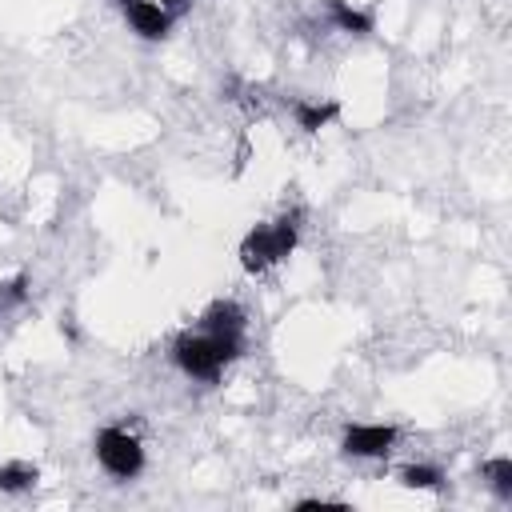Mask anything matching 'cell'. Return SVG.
<instances>
[{
    "label": "cell",
    "instance_id": "cell-1",
    "mask_svg": "<svg viewBox=\"0 0 512 512\" xmlns=\"http://www.w3.org/2000/svg\"><path fill=\"white\" fill-rule=\"evenodd\" d=\"M244 352V336H232V332H208V328H196V332H180L172 340V364L200 380V384H216L224 376V368Z\"/></svg>",
    "mask_w": 512,
    "mask_h": 512
},
{
    "label": "cell",
    "instance_id": "cell-2",
    "mask_svg": "<svg viewBox=\"0 0 512 512\" xmlns=\"http://www.w3.org/2000/svg\"><path fill=\"white\" fill-rule=\"evenodd\" d=\"M296 240H300V224L296 216H280V220H268V224H256L244 240H240V268L244 272H268L272 264L288 260L296 252Z\"/></svg>",
    "mask_w": 512,
    "mask_h": 512
},
{
    "label": "cell",
    "instance_id": "cell-3",
    "mask_svg": "<svg viewBox=\"0 0 512 512\" xmlns=\"http://www.w3.org/2000/svg\"><path fill=\"white\" fill-rule=\"evenodd\" d=\"M96 464L112 480H136L144 472V444L128 428H100L96 432Z\"/></svg>",
    "mask_w": 512,
    "mask_h": 512
},
{
    "label": "cell",
    "instance_id": "cell-4",
    "mask_svg": "<svg viewBox=\"0 0 512 512\" xmlns=\"http://www.w3.org/2000/svg\"><path fill=\"white\" fill-rule=\"evenodd\" d=\"M396 424H348L340 436V452L352 460H384L396 448Z\"/></svg>",
    "mask_w": 512,
    "mask_h": 512
},
{
    "label": "cell",
    "instance_id": "cell-5",
    "mask_svg": "<svg viewBox=\"0 0 512 512\" xmlns=\"http://www.w3.org/2000/svg\"><path fill=\"white\" fill-rule=\"evenodd\" d=\"M124 20H128V28L140 36V40H164L168 32H172V16L164 12V4L160 0H132L128 8H124Z\"/></svg>",
    "mask_w": 512,
    "mask_h": 512
},
{
    "label": "cell",
    "instance_id": "cell-6",
    "mask_svg": "<svg viewBox=\"0 0 512 512\" xmlns=\"http://www.w3.org/2000/svg\"><path fill=\"white\" fill-rule=\"evenodd\" d=\"M324 12H328V20H332V28H336V32H348V36H368V32L376 28L372 12L356 8L352 0H324Z\"/></svg>",
    "mask_w": 512,
    "mask_h": 512
},
{
    "label": "cell",
    "instance_id": "cell-7",
    "mask_svg": "<svg viewBox=\"0 0 512 512\" xmlns=\"http://www.w3.org/2000/svg\"><path fill=\"white\" fill-rule=\"evenodd\" d=\"M244 324H248V316H244V308H240L236 300H216V304H208V312L200 316V328H208V332L244 336Z\"/></svg>",
    "mask_w": 512,
    "mask_h": 512
},
{
    "label": "cell",
    "instance_id": "cell-8",
    "mask_svg": "<svg viewBox=\"0 0 512 512\" xmlns=\"http://www.w3.org/2000/svg\"><path fill=\"white\" fill-rule=\"evenodd\" d=\"M292 116L304 132H320L340 116V100H292Z\"/></svg>",
    "mask_w": 512,
    "mask_h": 512
},
{
    "label": "cell",
    "instance_id": "cell-9",
    "mask_svg": "<svg viewBox=\"0 0 512 512\" xmlns=\"http://www.w3.org/2000/svg\"><path fill=\"white\" fill-rule=\"evenodd\" d=\"M36 480H40V468L28 464V460H8V464H0V492H8V496L32 492Z\"/></svg>",
    "mask_w": 512,
    "mask_h": 512
},
{
    "label": "cell",
    "instance_id": "cell-10",
    "mask_svg": "<svg viewBox=\"0 0 512 512\" xmlns=\"http://www.w3.org/2000/svg\"><path fill=\"white\" fill-rule=\"evenodd\" d=\"M396 480L404 488H412V492H440L444 488V472L436 464H404L396 472Z\"/></svg>",
    "mask_w": 512,
    "mask_h": 512
},
{
    "label": "cell",
    "instance_id": "cell-11",
    "mask_svg": "<svg viewBox=\"0 0 512 512\" xmlns=\"http://www.w3.org/2000/svg\"><path fill=\"white\" fill-rule=\"evenodd\" d=\"M484 480L500 500H512V456H492L484 460Z\"/></svg>",
    "mask_w": 512,
    "mask_h": 512
},
{
    "label": "cell",
    "instance_id": "cell-12",
    "mask_svg": "<svg viewBox=\"0 0 512 512\" xmlns=\"http://www.w3.org/2000/svg\"><path fill=\"white\" fill-rule=\"evenodd\" d=\"M24 300H28V276H24V272L0 280V308H4V312H8V308H20Z\"/></svg>",
    "mask_w": 512,
    "mask_h": 512
},
{
    "label": "cell",
    "instance_id": "cell-13",
    "mask_svg": "<svg viewBox=\"0 0 512 512\" xmlns=\"http://www.w3.org/2000/svg\"><path fill=\"white\" fill-rule=\"evenodd\" d=\"M160 4H164V12H168L172 20H180V16L188 12V0H160Z\"/></svg>",
    "mask_w": 512,
    "mask_h": 512
},
{
    "label": "cell",
    "instance_id": "cell-14",
    "mask_svg": "<svg viewBox=\"0 0 512 512\" xmlns=\"http://www.w3.org/2000/svg\"><path fill=\"white\" fill-rule=\"evenodd\" d=\"M108 4H116V8H120V12H124V8H128V4H132V0H108Z\"/></svg>",
    "mask_w": 512,
    "mask_h": 512
},
{
    "label": "cell",
    "instance_id": "cell-15",
    "mask_svg": "<svg viewBox=\"0 0 512 512\" xmlns=\"http://www.w3.org/2000/svg\"><path fill=\"white\" fill-rule=\"evenodd\" d=\"M0 316H4V308H0Z\"/></svg>",
    "mask_w": 512,
    "mask_h": 512
}]
</instances>
